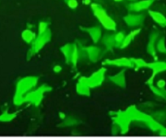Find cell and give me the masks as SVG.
Returning <instances> with one entry per match:
<instances>
[{
	"instance_id": "1",
	"label": "cell",
	"mask_w": 166,
	"mask_h": 138,
	"mask_svg": "<svg viewBox=\"0 0 166 138\" xmlns=\"http://www.w3.org/2000/svg\"><path fill=\"white\" fill-rule=\"evenodd\" d=\"M95 15L98 16V19L102 23V25H104L106 28L113 30L114 28H116L115 23L108 17V15H106V13L104 12V10L95 8Z\"/></svg>"
},
{
	"instance_id": "2",
	"label": "cell",
	"mask_w": 166,
	"mask_h": 138,
	"mask_svg": "<svg viewBox=\"0 0 166 138\" xmlns=\"http://www.w3.org/2000/svg\"><path fill=\"white\" fill-rule=\"evenodd\" d=\"M150 14L152 16V18L154 19V20H156L159 25H162V26H166V19L163 15H160L159 13L155 12H150Z\"/></svg>"
},
{
	"instance_id": "3",
	"label": "cell",
	"mask_w": 166,
	"mask_h": 138,
	"mask_svg": "<svg viewBox=\"0 0 166 138\" xmlns=\"http://www.w3.org/2000/svg\"><path fill=\"white\" fill-rule=\"evenodd\" d=\"M138 30L136 31V32H133V33H131V34H130V35H129V36H128L129 37L126 38V40H125V42H124V46H126V45H128V44L129 43V42L132 40L133 38H134V37L136 34H137V33H138Z\"/></svg>"
},
{
	"instance_id": "4",
	"label": "cell",
	"mask_w": 166,
	"mask_h": 138,
	"mask_svg": "<svg viewBox=\"0 0 166 138\" xmlns=\"http://www.w3.org/2000/svg\"><path fill=\"white\" fill-rule=\"evenodd\" d=\"M68 5L71 8H75V7H77L78 3H77V2L76 0H68Z\"/></svg>"
},
{
	"instance_id": "5",
	"label": "cell",
	"mask_w": 166,
	"mask_h": 138,
	"mask_svg": "<svg viewBox=\"0 0 166 138\" xmlns=\"http://www.w3.org/2000/svg\"><path fill=\"white\" fill-rule=\"evenodd\" d=\"M165 85V82L164 80H160L159 83H158V86H159L160 88H161V89H162Z\"/></svg>"
},
{
	"instance_id": "6",
	"label": "cell",
	"mask_w": 166,
	"mask_h": 138,
	"mask_svg": "<svg viewBox=\"0 0 166 138\" xmlns=\"http://www.w3.org/2000/svg\"><path fill=\"white\" fill-rule=\"evenodd\" d=\"M90 3V0H85V1H84V3H85V4H89Z\"/></svg>"
},
{
	"instance_id": "7",
	"label": "cell",
	"mask_w": 166,
	"mask_h": 138,
	"mask_svg": "<svg viewBox=\"0 0 166 138\" xmlns=\"http://www.w3.org/2000/svg\"><path fill=\"white\" fill-rule=\"evenodd\" d=\"M115 1H121V0H115Z\"/></svg>"
}]
</instances>
